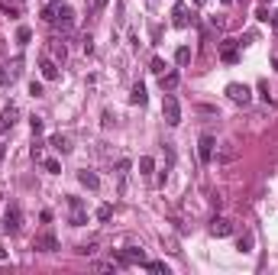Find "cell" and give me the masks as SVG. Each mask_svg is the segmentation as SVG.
Returning a JSON list of instances; mask_svg holds the SVG:
<instances>
[{"label":"cell","mask_w":278,"mask_h":275,"mask_svg":"<svg viewBox=\"0 0 278 275\" xmlns=\"http://www.w3.org/2000/svg\"><path fill=\"white\" fill-rule=\"evenodd\" d=\"M162 116H165L168 126H178L181 123V104H178L175 94H165V98H162Z\"/></svg>","instance_id":"1"},{"label":"cell","mask_w":278,"mask_h":275,"mask_svg":"<svg viewBox=\"0 0 278 275\" xmlns=\"http://www.w3.org/2000/svg\"><path fill=\"white\" fill-rule=\"evenodd\" d=\"M68 220H71V226H84L87 224V208H84V201L74 198V194H68Z\"/></svg>","instance_id":"2"},{"label":"cell","mask_w":278,"mask_h":275,"mask_svg":"<svg viewBox=\"0 0 278 275\" xmlns=\"http://www.w3.org/2000/svg\"><path fill=\"white\" fill-rule=\"evenodd\" d=\"M117 266H146V252L139 250V246H130V250H123V252H117V259H113Z\"/></svg>","instance_id":"3"},{"label":"cell","mask_w":278,"mask_h":275,"mask_svg":"<svg viewBox=\"0 0 278 275\" xmlns=\"http://www.w3.org/2000/svg\"><path fill=\"white\" fill-rule=\"evenodd\" d=\"M19 226H23V214H19V208L16 204H10L6 208V214H3V233H19Z\"/></svg>","instance_id":"4"},{"label":"cell","mask_w":278,"mask_h":275,"mask_svg":"<svg viewBox=\"0 0 278 275\" xmlns=\"http://www.w3.org/2000/svg\"><path fill=\"white\" fill-rule=\"evenodd\" d=\"M227 94H230V100H236V104H243V107H246L249 100H253V91H249L246 84H240V81L227 84Z\"/></svg>","instance_id":"5"},{"label":"cell","mask_w":278,"mask_h":275,"mask_svg":"<svg viewBox=\"0 0 278 275\" xmlns=\"http://www.w3.org/2000/svg\"><path fill=\"white\" fill-rule=\"evenodd\" d=\"M240 39H227V42L220 46V58L227 62V65H236V62H240Z\"/></svg>","instance_id":"6"},{"label":"cell","mask_w":278,"mask_h":275,"mask_svg":"<svg viewBox=\"0 0 278 275\" xmlns=\"http://www.w3.org/2000/svg\"><path fill=\"white\" fill-rule=\"evenodd\" d=\"M52 26H58V30H65V32H68L71 26H74V13H71L65 4H58V10H55V20H52Z\"/></svg>","instance_id":"7"},{"label":"cell","mask_w":278,"mask_h":275,"mask_svg":"<svg viewBox=\"0 0 278 275\" xmlns=\"http://www.w3.org/2000/svg\"><path fill=\"white\" fill-rule=\"evenodd\" d=\"M32 250H39V252H55V250H58L55 233H39V236L32 240Z\"/></svg>","instance_id":"8"},{"label":"cell","mask_w":278,"mask_h":275,"mask_svg":"<svg viewBox=\"0 0 278 275\" xmlns=\"http://www.w3.org/2000/svg\"><path fill=\"white\" fill-rule=\"evenodd\" d=\"M214 146H217V140H214V136H210V133H204V136H201V142H198V156H201V162H214Z\"/></svg>","instance_id":"9"},{"label":"cell","mask_w":278,"mask_h":275,"mask_svg":"<svg viewBox=\"0 0 278 275\" xmlns=\"http://www.w3.org/2000/svg\"><path fill=\"white\" fill-rule=\"evenodd\" d=\"M39 68H42V78H45V81H55V78H58V62L49 58V55H42V58H39Z\"/></svg>","instance_id":"10"},{"label":"cell","mask_w":278,"mask_h":275,"mask_svg":"<svg viewBox=\"0 0 278 275\" xmlns=\"http://www.w3.org/2000/svg\"><path fill=\"white\" fill-rule=\"evenodd\" d=\"M210 233H214V236H230V233H233V224H230L227 217H214V224H210Z\"/></svg>","instance_id":"11"},{"label":"cell","mask_w":278,"mask_h":275,"mask_svg":"<svg viewBox=\"0 0 278 275\" xmlns=\"http://www.w3.org/2000/svg\"><path fill=\"white\" fill-rule=\"evenodd\" d=\"M49 146L55 149V152H62V156H68V152H71V140H68V136H62V133L49 136Z\"/></svg>","instance_id":"12"},{"label":"cell","mask_w":278,"mask_h":275,"mask_svg":"<svg viewBox=\"0 0 278 275\" xmlns=\"http://www.w3.org/2000/svg\"><path fill=\"white\" fill-rule=\"evenodd\" d=\"M16 116H19V110L16 107H6L3 114H0V133H6V130H13V123H16Z\"/></svg>","instance_id":"13"},{"label":"cell","mask_w":278,"mask_h":275,"mask_svg":"<svg viewBox=\"0 0 278 275\" xmlns=\"http://www.w3.org/2000/svg\"><path fill=\"white\" fill-rule=\"evenodd\" d=\"M78 182L84 184V188H91V191H97V188H100V178L94 175V172H87V168H84V172H78Z\"/></svg>","instance_id":"14"},{"label":"cell","mask_w":278,"mask_h":275,"mask_svg":"<svg viewBox=\"0 0 278 275\" xmlns=\"http://www.w3.org/2000/svg\"><path fill=\"white\" fill-rule=\"evenodd\" d=\"M65 55H68V49H65V42H62V39H52V46H49V58H55V62H65Z\"/></svg>","instance_id":"15"},{"label":"cell","mask_w":278,"mask_h":275,"mask_svg":"<svg viewBox=\"0 0 278 275\" xmlns=\"http://www.w3.org/2000/svg\"><path fill=\"white\" fill-rule=\"evenodd\" d=\"M178 81H181L178 72H168V74H162V78H159V84H162V91H175V88H178Z\"/></svg>","instance_id":"16"},{"label":"cell","mask_w":278,"mask_h":275,"mask_svg":"<svg viewBox=\"0 0 278 275\" xmlns=\"http://www.w3.org/2000/svg\"><path fill=\"white\" fill-rule=\"evenodd\" d=\"M175 26H188V23H191V20H188V6L185 4H175Z\"/></svg>","instance_id":"17"},{"label":"cell","mask_w":278,"mask_h":275,"mask_svg":"<svg viewBox=\"0 0 278 275\" xmlns=\"http://www.w3.org/2000/svg\"><path fill=\"white\" fill-rule=\"evenodd\" d=\"M175 62H178V68H185L188 62H191V49H188V46H181V49L175 52Z\"/></svg>","instance_id":"18"},{"label":"cell","mask_w":278,"mask_h":275,"mask_svg":"<svg viewBox=\"0 0 278 275\" xmlns=\"http://www.w3.org/2000/svg\"><path fill=\"white\" fill-rule=\"evenodd\" d=\"M130 100H133V104H146V88H142V84H133Z\"/></svg>","instance_id":"19"},{"label":"cell","mask_w":278,"mask_h":275,"mask_svg":"<svg viewBox=\"0 0 278 275\" xmlns=\"http://www.w3.org/2000/svg\"><path fill=\"white\" fill-rule=\"evenodd\" d=\"M152 168H155V162L149 159V156H142L139 159V175H152Z\"/></svg>","instance_id":"20"},{"label":"cell","mask_w":278,"mask_h":275,"mask_svg":"<svg viewBox=\"0 0 278 275\" xmlns=\"http://www.w3.org/2000/svg\"><path fill=\"white\" fill-rule=\"evenodd\" d=\"M110 217H113V208H110V204H100V208H97V220H100V224H107Z\"/></svg>","instance_id":"21"},{"label":"cell","mask_w":278,"mask_h":275,"mask_svg":"<svg viewBox=\"0 0 278 275\" xmlns=\"http://www.w3.org/2000/svg\"><path fill=\"white\" fill-rule=\"evenodd\" d=\"M42 165H45V172H52V175L62 172V162H58V159H42Z\"/></svg>","instance_id":"22"},{"label":"cell","mask_w":278,"mask_h":275,"mask_svg":"<svg viewBox=\"0 0 278 275\" xmlns=\"http://www.w3.org/2000/svg\"><path fill=\"white\" fill-rule=\"evenodd\" d=\"M146 269H149V272H165V275H168V266H165V262H149V259H146Z\"/></svg>","instance_id":"23"},{"label":"cell","mask_w":278,"mask_h":275,"mask_svg":"<svg viewBox=\"0 0 278 275\" xmlns=\"http://www.w3.org/2000/svg\"><path fill=\"white\" fill-rule=\"evenodd\" d=\"M29 36H32V32H29V30H26V26H19V32H16V39H19V46H26V42H29Z\"/></svg>","instance_id":"24"},{"label":"cell","mask_w":278,"mask_h":275,"mask_svg":"<svg viewBox=\"0 0 278 275\" xmlns=\"http://www.w3.org/2000/svg\"><path fill=\"white\" fill-rule=\"evenodd\" d=\"M240 250H243V252H253V236H249V233L240 240Z\"/></svg>","instance_id":"25"},{"label":"cell","mask_w":278,"mask_h":275,"mask_svg":"<svg viewBox=\"0 0 278 275\" xmlns=\"http://www.w3.org/2000/svg\"><path fill=\"white\" fill-rule=\"evenodd\" d=\"M29 94L32 98H42V84H39V81H29Z\"/></svg>","instance_id":"26"},{"label":"cell","mask_w":278,"mask_h":275,"mask_svg":"<svg viewBox=\"0 0 278 275\" xmlns=\"http://www.w3.org/2000/svg\"><path fill=\"white\" fill-rule=\"evenodd\" d=\"M152 72H155V74H165V62H162V58H152Z\"/></svg>","instance_id":"27"},{"label":"cell","mask_w":278,"mask_h":275,"mask_svg":"<svg viewBox=\"0 0 278 275\" xmlns=\"http://www.w3.org/2000/svg\"><path fill=\"white\" fill-rule=\"evenodd\" d=\"M29 126H32V133H42V120L39 116H29Z\"/></svg>","instance_id":"28"},{"label":"cell","mask_w":278,"mask_h":275,"mask_svg":"<svg viewBox=\"0 0 278 275\" xmlns=\"http://www.w3.org/2000/svg\"><path fill=\"white\" fill-rule=\"evenodd\" d=\"M269 23H272V26H275V30H278V10L272 13V16H269Z\"/></svg>","instance_id":"29"},{"label":"cell","mask_w":278,"mask_h":275,"mask_svg":"<svg viewBox=\"0 0 278 275\" xmlns=\"http://www.w3.org/2000/svg\"><path fill=\"white\" fill-rule=\"evenodd\" d=\"M104 4H107V0H91V6H94V10H100Z\"/></svg>","instance_id":"30"},{"label":"cell","mask_w":278,"mask_h":275,"mask_svg":"<svg viewBox=\"0 0 278 275\" xmlns=\"http://www.w3.org/2000/svg\"><path fill=\"white\" fill-rule=\"evenodd\" d=\"M45 4H55L58 6V4H65V0H45Z\"/></svg>","instance_id":"31"},{"label":"cell","mask_w":278,"mask_h":275,"mask_svg":"<svg viewBox=\"0 0 278 275\" xmlns=\"http://www.w3.org/2000/svg\"><path fill=\"white\" fill-rule=\"evenodd\" d=\"M3 259H6V252H3V250H0V262H3Z\"/></svg>","instance_id":"32"},{"label":"cell","mask_w":278,"mask_h":275,"mask_svg":"<svg viewBox=\"0 0 278 275\" xmlns=\"http://www.w3.org/2000/svg\"><path fill=\"white\" fill-rule=\"evenodd\" d=\"M272 65H275V68H278V58H272Z\"/></svg>","instance_id":"33"},{"label":"cell","mask_w":278,"mask_h":275,"mask_svg":"<svg viewBox=\"0 0 278 275\" xmlns=\"http://www.w3.org/2000/svg\"><path fill=\"white\" fill-rule=\"evenodd\" d=\"M223 4H230V0H223Z\"/></svg>","instance_id":"34"}]
</instances>
